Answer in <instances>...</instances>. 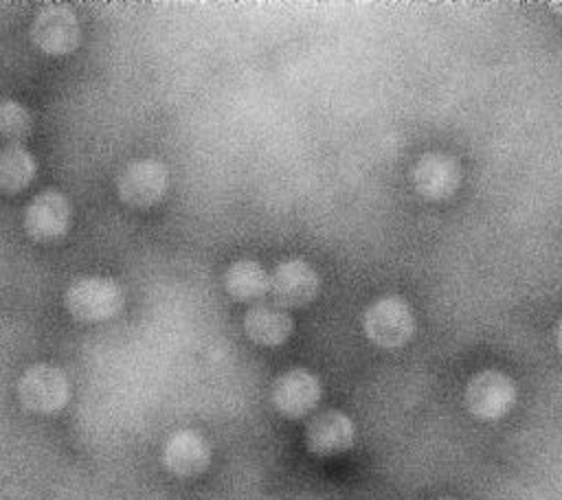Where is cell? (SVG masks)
Masks as SVG:
<instances>
[{
  "instance_id": "cell-1",
  "label": "cell",
  "mask_w": 562,
  "mask_h": 500,
  "mask_svg": "<svg viewBox=\"0 0 562 500\" xmlns=\"http://www.w3.org/2000/svg\"><path fill=\"white\" fill-rule=\"evenodd\" d=\"M125 292L110 276H79L64 292L66 311L79 322H103L123 309Z\"/></svg>"
},
{
  "instance_id": "cell-2",
  "label": "cell",
  "mask_w": 562,
  "mask_h": 500,
  "mask_svg": "<svg viewBox=\"0 0 562 500\" xmlns=\"http://www.w3.org/2000/svg\"><path fill=\"white\" fill-rule=\"evenodd\" d=\"M364 336L380 349L404 346L415 333V314L411 305L397 296L386 294L375 298L362 314Z\"/></svg>"
},
{
  "instance_id": "cell-3",
  "label": "cell",
  "mask_w": 562,
  "mask_h": 500,
  "mask_svg": "<svg viewBox=\"0 0 562 500\" xmlns=\"http://www.w3.org/2000/svg\"><path fill=\"white\" fill-rule=\"evenodd\" d=\"M20 404L35 414H55L70 399V382L66 373L48 362L31 364L18 379Z\"/></svg>"
},
{
  "instance_id": "cell-4",
  "label": "cell",
  "mask_w": 562,
  "mask_h": 500,
  "mask_svg": "<svg viewBox=\"0 0 562 500\" xmlns=\"http://www.w3.org/2000/svg\"><path fill=\"white\" fill-rule=\"evenodd\" d=\"M518 390L509 375L496 368H485L474 373L463 393L465 408L472 417L481 421H498L516 404Z\"/></svg>"
},
{
  "instance_id": "cell-5",
  "label": "cell",
  "mask_w": 562,
  "mask_h": 500,
  "mask_svg": "<svg viewBox=\"0 0 562 500\" xmlns=\"http://www.w3.org/2000/svg\"><path fill=\"white\" fill-rule=\"evenodd\" d=\"M169 186V171L156 158H138L127 162L116 178L119 200L132 208H149L158 204Z\"/></svg>"
},
{
  "instance_id": "cell-6",
  "label": "cell",
  "mask_w": 562,
  "mask_h": 500,
  "mask_svg": "<svg viewBox=\"0 0 562 500\" xmlns=\"http://www.w3.org/2000/svg\"><path fill=\"white\" fill-rule=\"evenodd\" d=\"M79 20L66 4H46L35 13L31 22V42L46 55H68L79 46Z\"/></svg>"
},
{
  "instance_id": "cell-7",
  "label": "cell",
  "mask_w": 562,
  "mask_h": 500,
  "mask_svg": "<svg viewBox=\"0 0 562 500\" xmlns=\"http://www.w3.org/2000/svg\"><path fill=\"white\" fill-rule=\"evenodd\" d=\"M70 200L57 189H44L24 208V230L33 241L48 243L64 237L70 228Z\"/></svg>"
},
{
  "instance_id": "cell-8",
  "label": "cell",
  "mask_w": 562,
  "mask_h": 500,
  "mask_svg": "<svg viewBox=\"0 0 562 500\" xmlns=\"http://www.w3.org/2000/svg\"><path fill=\"white\" fill-rule=\"evenodd\" d=\"M321 289V279L316 270L299 259H283L274 265L270 274V296L274 305L283 309H294V307H305L316 298Z\"/></svg>"
},
{
  "instance_id": "cell-9",
  "label": "cell",
  "mask_w": 562,
  "mask_h": 500,
  "mask_svg": "<svg viewBox=\"0 0 562 500\" xmlns=\"http://www.w3.org/2000/svg\"><path fill=\"white\" fill-rule=\"evenodd\" d=\"M323 395L321 379L307 368H290L281 373L270 388L274 410L288 419H303L314 412Z\"/></svg>"
},
{
  "instance_id": "cell-10",
  "label": "cell",
  "mask_w": 562,
  "mask_h": 500,
  "mask_svg": "<svg viewBox=\"0 0 562 500\" xmlns=\"http://www.w3.org/2000/svg\"><path fill=\"white\" fill-rule=\"evenodd\" d=\"M411 182L422 197L446 200L459 189L461 167L457 158L446 151H426L415 160Z\"/></svg>"
},
{
  "instance_id": "cell-11",
  "label": "cell",
  "mask_w": 562,
  "mask_h": 500,
  "mask_svg": "<svg viewBox=\"0 0 562 500\" xmlns=\"http://www.w3.org/2000/svg\"><path fill=\"white\" fill-rule=\"evenodd\" d=\"M160 461L165 469L180 478L202 474L211 463V445L204 434L191 428L176 430L162 443Z\"/></svg>"
},
{
  "instance_id": "cell-12",
  "label": "cell",
  "mask_w": 562,
  "mask_h": 500,
  "mask_svg": "<svg viewBox=\"0 0 562 500\" xmlns=\"http://www.w3.org/2000/svg\"><path fill=\"white\" fill-rule=\"evenodd\" d=\"M356 443V425L342 410L316 412L305 428V445L316 456H336Z\"/></svg>"
},
{
  "instance_id": "cell-13",
  "label": "cell",
  "mask_w": 562,
  "mask_h": 500,
  "mask_svg": "<svg viewBox=\"0 0 562 500\" xmlns=\"http://www.w3.org/2000/svg\"><path fill=\"white\" fill-rule=\"evenodd\" d=\"M294 329L292 316L274 303H257L244 314L246 336L261 346L283 344Z\"/></svg>"
},
{
  "instance_id": "cell-14",
  "label": "cell",
  "mask_w": 562,
  "mask_h": 500,
  "mask_svg": "<svg viewBox=\"0 0 562 500\" xmlns=\"http://www.w3.org/2000/svg\"><path fill=\"white\" fill-rule=\"evenodd\" d=\"M224 287L235 300H257L270 289V274L257 259H237L224 272Z\"/></svg>"
},
{
  "instance_id": "cell-15",
  "label": "cell",
  "mask_w": 562,
  "mask_h": 500,
  "mask_svg": "<svg viewBox=\"0 0 562 500\" xmlns=\"http://www.w3.org/2000/svg\"><path fill=\"white\" fill-rule=\"evenodd\" d=\"M35 173L37 162L26 147L18 143L0 147V193H20L33 182Z\"/></svg>"
},
{
  "instance_id": "cell-16",
  "label": "cell",
  "mask_w": 562,
  "mask_h": 500,
  "mask_svg": "<svg viewBox=\"0 0 562 500\" xmlns=\"http://www.w3.org/2000/svg\"><path fill=\"white\" fill-rule=\"evenodd\" d=\"M31 132L29 110L13 99H0V138L18 143Z\"/></svg>"
},
{
  "instance_id": "cell-17",
  "label": "cell",
  "mask_w": 562,
  "mask_h": 500,
  "mask_svg": "<svg viewBox=\"0 0 562 500\" xmlns=\"http://www.w3.org/2000/svg\"><path fill=\"white\" fill-rule=\"evenodd\" d=\"M555 346H558V351L562 353V318H560L558 325H555Z\"/></svg>"
},
{
  "instance_id": "cell-18",
  "label": "cell",
  "mask_w": 562,
  "mask_h": 500,
  "mask_svg": "<svg viewBox=\"0 0 562 500\" xmlns=\"http://www.w3.org/2000/svg\"><path fill=\"white\" fill-rule=\"evenodd\" d=\"M549 7H551V9H555V11H560V13H562V0H555V2H549Z\"/></svg>"
},
{
  "instance_id": "cell-19",
  "label": "cell",
  "mask_w": 562,
  "mask_h": 500,
  "mask_svg": "<svg viewBox=\"0 0 562 500\" xmlns=\"http://www.w3.org/2000/svg\"><path fill=\"white\" fill-rule=\"evenodd\" d=\"M443 500H450V498H443Z\"/></svg>"
}]
</instances>
